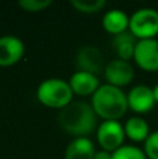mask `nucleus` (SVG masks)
Instances as JSON below:
<instances>
[{"label":"nucleus","instance_id":"obj_10","mask_svg":"<svg viewBox=\"0 0 158 159\" xmlns=\"http://www.w3.org/2000/svg\"><path fill=\"white\" fill-rule=\"evenodd\" d=\"M25 52L24 42L13 35L0 36V67H10L18 63Z\"/></svg>","mask_w":158,"mask_h":159},{"label":"nucleus","instance_id":"obj_16","mask_svg":"<svg viewBox=\"0 0 158 159\" xmlns=\"http://www.w3.org/2000/svg\"><path fill=\"white\" fill-rule=\"evenodd\" d=\"M105 0H72V6L83 14H95L105 7Z\"/></svg>","mask_w":158,"mask_h":159},{"label":"nucleus","instance_id":"obj_18","mask_svg":"<svg viewBox=\"0 0 158 159\" xmlns=\"http://www.w3.org/2000/svg\"><path fill=\"white\" fill-rule=\"evenodd\" d=\"M52 4V0H20L18 6L27 13H39Z\"/></svg>","mask_w":158,"mask_h":159},{"label":"nucleus","instance_id":"obj_8","mask_svg":"<svg viewBox=\"0 0 158 159\" xmlns=\"http://www.w3.org/2000/svg\"><path fill=\"white\" fill-rule=\"evenodd\" d=\"M133 59L134 63L144 71H158V41L157 39L139 41Z\"/></svg>","mask_w":158,"mask_h":159},{"label":"nucleus","instance_id":"obj_17","mask_svg":"<svg viewBox=\"0 0 158 159\" xmlns=\"http://www.w3.org/2000/svg\"><path fill=\"white\" fill-rule=\"evenodd\" d=\"M112 159H147L144 151L134 145H123L112 154Z\"/></svg>","mask_w":158,"mask_h":159},{"label":"nucleus","instance_id":"obj_4","mask_svg":"<svg viewBox=\"0 0 158 159\" xmlns=\"http://www.w3.org/2000/svg\"><path fill=\"white\" fill-rule=\"evenodd\" d=\"M129 31L139 41L156 39L158 35V11L150 7L136 10L129 20Z\"/></svg>","mask_w":158,"mask_h":159},{"label":"nucleus","instance_id":"obj_14","mask_svg":"<svg viewBox=\"0 0 158 159\" xmlns=\"http://www.w3.org/2000/svg\"><path fill=\"white\" fill-rule=\"evenodd\" d=\"M137 42H139V39L134 38L130 34V31H126V32L115 35L114 38H112V48H114L118 59L129 61V60H132L134 56V50H136Z\"/></svg>","mask_w":158,"mask_h":159},{"label":"nucleus","instance_id":"obj_3","mask_svg":"<svg viewBox=\"0 0 158 159\" xmlns=\"http://www.w3.org/2000/svg\"><path fill=\"white\" fill-rule=\"evenodd\" d=\"M72 88L69 85V81H64L62 78H48L39 84L36 89V99L39 103L50 109L62 110L69 103L73 102Z\"/></svg>","mask_w":158,"mask_h":159},{"label":"nucleus","instance_id":"obj_12","mask_svg":"<svg viewBox=\"0 0 158 159\" xmlns=\"http://www.w3.org/2000/svg\"><path fill=\"white\" fill-rule=\"evenodd\" d=\"M129 20L128 14L119 8H112L106 11L105 16L102 17V27L111 35H119L122 32L129 31Z\"/></svg>","mask_w":158,"mask_h":159},{"label":"nucleus","instance_id":"obj_6","mask_svg":"<svg viewBox=\"0 0 158 159\" xmlns=\"http://www.w3.org/2000/svg\"><path fill=\"white\" fill-rule=\"evenodd\" d=\"M76 66H77V71H86L98 77L100 74H104L106 64L104 61L102 52L97 46L84 45L77 50Z\"/></svg>","mask_w":158,"mask_h":159},{"label":"nucleus","instance_id":"obj_1","mask_svg":"<svg viewBox=\"0 0 158 159\" xmlns=\"http://www.w3.org/2000/svg\"><path fill=\"white\" fill-rule=\"evenodd\" d=\"M97 113L91 103L84 101H73L59 112L58 120L60 127L74 138L88 137L97 130Z\"/></svg>","mask_w":158,"mask_h":159},{"label":"nucleus","instance_id":"obj_15","mask_svg":"<svg viewBox=\"0 0 158 159\" xmlns=\"http://www.w3.org/2000/svg\"><path fill=\"white\" fill-rule=\"evenodd\" d=\"M125 134L134 143H146L150 137V127L142 116H133L125 123Z\"/></svg>","mask_w":158,"mask_h":159},{"label":"nucleus","instance_id":"obj_11","mask_svg":"<svg viewBox=\"0 0 158 159\" xmlns=\"http://www.w3.org/2000/svg\"><path fill=\"white\" fill-rule=\"evenodd\" d=\"M69 85L73 93L78 96H92L101 87L100 78L86 71H76L69 80Z\"/></svg>","mask_w":158,"mask_h":159},{"label":"nucleus","instance_id":"obj_7","mask_svg":"<svg viewBox=\"0 0 158 159\" xmlns=\"http://www.w3.org/2000/svg\"><path fill=\"white\" fill-rule=\"evenodd\" d=\"M104 77L106 84L114 85L122 89L123 87L129 85L134 78V69L130 61H125L120 59H114L112 61L106 63Z\"/></svg>","mask_w":158,"mask_h":159},{"label":"nucleus","instance_id":"obj_19","mask_svg":"<svg viewBox=\"0 0 158 159\" xmlns=\"http://www.w3.org/2000/svg\"><path fill=\"white\" fill-rule=\"evenodd\" d=\"M144 154L148 159H158V131L151 133L144 143Z\"/></svg>","mask_w":158,"mask_h":159},{"label":"nucleus","instance_id":"obj_9","mask_svg":"<svg viewBox=\"0 0 158 159\" xmlns=\"http://www.w3.org/2000/svg\"><path fill=\"white\" fill-rule=\"evenodd\" d=\"M153 88L147 85H136L128 93V105L129 109L133 110L137 115H147L156 106Z\"/></svg>","mask_w":158,"mask_h":159},{"label":"nucleus","instance_id":"obj_2","mask_svg":"<svg viewBox=\"0 0 158 159\" xmlns=\"http://www.w3.org/2000/svg\"><path fill=\"white\" fill-rule=\"evenodd\" d=\"M91 106L98 117L104 119V121H119V119H122L129 109L128 95L120 88L104 84L91 96Z\"/></svg>","mask_w":158,"mask_h":159},{"label":"nucleus","instance_id":"obj_20","mask_svg":"<svg viewBox=\"0 0 158 159\" xmlns=\"http://www.w3.org/2000/svg\"><path fill=\"white\" fill-rule=\"evenodd\" d=\"M94 159H112V152L104 151V149H100V151L95 152Z\"/></svg>","mask_w":158,"mask_h":159},{"label":"nucleus","instance_id":"obj_5","mask_svg":"<svg viewBox=\"0 0 158 159\" xmlns=\"http://www.w3.org/2000/svg\"><path fill=\"white\" fill-rule=\"evenodd\" d=\"M125 137V127L116 120H105L97 129V141L101 145V149L112 154L123 147Z\"/></svg>","mask_w":158,"mask_h":159},{"label":"nucleus","instance_id":"obj_13","mask_svg":"<svg viewBox=\"0 0 158 159\" xmlns=\"http://www.w3.org/2000/svg\"><path fill=\"white\" fill-rule=\"evenodd\" d=\"M95 145L88 137L73 138L64 151V159H94Z\"/></svg>","mask_w":158,"mask_h":159},{"label":"nucleus","instance_id":"obj_21","mask_svg":"<svg viewBox=\"0 0 158 159\" xmlns=\"http://www.w3.org/2000/svg\"><path fill=\"white\" fill-rule=\"evenodd\" d=\"M153 92H154V98H156V102L158 103V84L153 88Z\"/></svg>","mask_w":158,"mask_h":159}]
</instances>
